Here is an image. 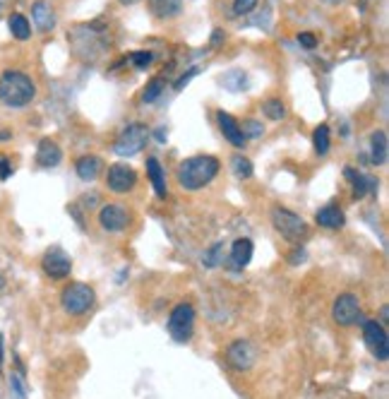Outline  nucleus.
<instances>
[{"label":"nucleus","mask_w":389,"mask_h":399,"mask_svg":"<svg viewBox=\"0 0 389 399\" xmlns=\"http://www.w3.org/2000/svg\"><path fill=\"white\" fill-rule=\"evenodd\" d=\"M41 270H44V275L50 277V279L60 281V279H65V277H70V272H73V257H70L63 248H50L44 252V257H41Z\"/></svg>","instance_id":"obj_10"},{"label":"nucleus","mask_w":389,"mask_h":399,"mask_svg":"<svg viewBox=\"0 0 389 399\" xmlns=\"http://www.w3.org/2000/svg\"><path fill=\"white\" fill-rule=\"evenodd\" d=\"M332 317L339 327H351L361 320V299L351 291L346 294H339L332 306Z\"/></svg>","instance_id":"obj_7"},{"label":"nucleus","mask_w":389,"mask_h":399,"mask_svg":"<svg viewBox=\"0 0 389 399\" xmlns=\"http://www.w3.org/2000/svg\"><path fill=\"white\" fill-rule=\"evenodd\" d=\"M146 142H149V128H146L144 123H130L128 128L115 138L113 151L118 156H123V159H128V156L140 154V151L146 147Z\"/></svg>","instance_id":"obj_4"},{"label":"nucleus","mask_w":389,"mask_h":399,"mask_svg":"<svg viewBox=\"0 0 389 399\" xmlns=\"http://www.w3.org/2000/svg\"><path fill=\"white\" fill-rule=\"evenodd\" d=\"M305 257H307L305 248H296V250H291L289 262H291V265H303V262H305Z\"/></svg>","instance_id":"obj_35"},{"label":"nucleus","mask_w":389,"mask_h":399,"mask_svg":"<svg viewBox=\"0 0 389 399\" xmlns=\"http://www.w3.org/2000/svg\"><path fill=\"white\" fill-rule=\"evenodd\" d=\"M343 176H346L348 183L353 185V195H356V200L366 198L368 190H370V193H375V190H377V180L372 178V176H363V174H358V171H353V169H343Z\"/></svg>","instance_id":"obj_19"},{"label":"nucleus","mask_w":389,"mask_h":399,"mask_svg":"<svg viewBox=\"0 0 389 399\" xmlns=\"http://www.w3.org/2000/svg\"><path fill=\"white\" fill-rule=\"evenodd\" d=\"M146 178H149L156 198L164 200L166 195H169V190H166V171L156 156H149V159H146Z\"/></svg>","instance_id":"obj_16"},{"label":"nucleus","mask_w":389,"mask_h":399,"mask_svg":"<svg viewBox=\"0 0 389 399\" xmlns=\"http://www.w3.org/2000/svg\"><path fill=\"white\" fill-rule=\"evenodd\" d=\"M37 97V84L22 70H5L0 75V104L8 109H24Z\"/></svg>","instance_id":"obj_2"},{"label":"nucleus","mask_w":389,"mask_h":399,"mask_svg":"<svg viewBox=\"0 0 389 399\" xmlns=\"http://www.w3.org/2000/svg\"><path fill=\"white\" fill-rule=\"evenodd\" d=\"M166 89V80L164 77H154L149 84L144 87V92H142V101L144 104H151V101H156L161 97V92Z\"/></svg>","instance_id":"obj_27"},{"label":"nucleus","mask_w":389,"mask_h":399,"mask_svg":"<svg viewBox=\"0 0 389 399\" xmlns=\"http://www.w3.org/2000/svg\"><path fill=\"white\" fill-rule=\"evenodd\" d=\"M12 176V161L0 156V180H8Z\"/></svg>","instance_id":"obj_34"},{"label":"nucleus","mask_w":389,"mask_h":399,"mask_svg":"<svg viewBox=\"0 0 389 399\" xmlns=\"http://www.w3.org/2000/svg\"><path fill=\"white\" fill-rule=\"evenodd\" d=\"M216 123H219V130L224 133V138L229 140L234 147H238V149L245 147L247 140H245L243 130H240V123L234 118V115L226 113V111H219V113H216Z\"/></svg>","instance_id":"obj_13"},{"label":"nucleus","mask_w":389,"mask_h":399,"mask_svg":"<svg viewBox=\"0 0 389 399\" xmlns=\"http://www.w3.org/2000/svg\"><path fill=\"white\" fill-rule=\"evenodd\" d=\"M298 44H301L303 48L312 50L317 46V37H315V34H310V32H301V34H298Z\"/></svg>","instance_id":"obj_33"},{"label":"nucleus","mask_w":389,"mask_h":399,"mask_svg":"<svg viewBox=\"0 0 389 399\" xmlns=\"http://www.w3.org/2000/svg\"><path fill=\"white\" fill-rule=\"evenodd\" d=\"M146 5L156 19H173L183 12V0H146Z\"/></svg>","instance_id":"obj_18"},{"label":"nucleus","mask_w":389,"mask_h":399,"mask_svg":"<svg viewBox=\"0 0 389 399\" xmlns=\"http://www.w3.org/2000/svg\"><path fill=\"white\" fill-rule=\"evenodd\" d=\"M8 27H10V34H12L17 41H27L32 37V22L24 17L22 12H12L8 19Z\"/></svg>","instance_id":"obj_23"},{"label":"nucleus","mask_w":389,"mask_h":399,"mask_svg":"<svg viewBox=\"0 0 389 399\" xmlns=\"http://www.w3.org/2000/svg\"><path fill=\"white\" fill-rule=\"evenodd\" d=\"M130 224V212L120 205H104L99 212V226L108 234H120Z\"/></svg>","instance_id":"obj_12"},{"label":"nucleus","mask_w":389,"mask_h":399,"mask_svg":"<svg viewBox=\"0 0 389 399\" xmlns=\"http://www.w3.org/2000/svg\"><path fill=\"white\" fill-rule=\"evenodd\" d=\"M106 185H108L111 193L125 195L137 185V174L128 164H113L108 169V174H106Z\"/></svg>","instance_id":"obj_11"},{"label":"nucleus","mask_w":389,"mask_h":399,"mask_svg":"<svg viewBox=\"0 0 389 399\" xmlns=\"http://www.w3.org/2000/svg\"><path fill=\"white\" fill-rule=\"evenodd\" d=\"M330 125H317L315 133H312V147H315V151L320 156H325L327 151H330Z\"/></svg>","instance_id":"obj_24"},{"label":"nucleus","mask_w":389,"mask_h":399,"mask_svg":"<svg viewBox=\"0 0 389 399\" xmlns=\"http://www.w3.org/2000/svg\"><path fill=\"white\" fill-rule=\"evenodd\" d=\"M130 60H133V65L137 70H146V68H151V63H154V55H151L149 50H135V53L130 55Z\"/></svg>","instance_id":"obj_30"},{"label":"nucleus","mask_w":389,"mask_h":399,"mask_svg":"<svg viewBox=\"0 0 389 399\" xmlns=\"http://www.w3.org/2000/svg\"><path fill=\"white\" fill-rule=\"evenodd\" d=\"M10 399H27V387H24L22 373L15 371L10 375Z\"/></svg>","instance_id":"obj_29"},{"label":"nucleus","mask_w":389,"mask_h":399,"mask_svg":"<svg viewBox=\"0 0 389 399\" xmlns=\"http://www.w3.org/2000/svg\"><path fill=\"white\" fill-rule=\"evenodd\" d=\"M370 154H372V164L375 166L387 164V133L385 130H375V133L370 135Z\"/></svg>","instance_id":"obj_22"},{"label":"nucleus","mask_w":389,"mask_h":399,"mask_svg":"<svg viewBox=\"0 0 389 399\" xmlns=\"http://www.w3.org/2000/svg\"><path fill=\"white\" fill-rule=\"evenodd\" d=\"M197 73H200V70H197V68H190V70H188V73H185V75H180V77H178V82H175V89H183L185 84H188L190 80L195 77Z\"/></svg>","instance_id":"obj_36"},{"label":"nucleus","mask_w":389,"mask_h":399,"mask_svg":"<svg viewBox=\"0 0 389 399\" xmlns=\"http://www.w3.org/2000/svg\"><path fill=\"white\" fill-rule=\"evenodd\" d=\"M231 171H234V176H236V178H240V180L250 178V176L255 174L252 161L247 159V156H240V154H236L234 159H231Z\"/></svg>","instance_id":"obj_25"},{"label":"nucleus","mask_w":389,"mask_h":399,"mask_svg":"<svg viewBox=\"0 0 389 399\" xmlns=\"http://www.w3.org/2000/svg\"><path fill=\"white\" fill-rule=\"evenodd\" d=\"M0 289H5V277L0 275Z\"/></svg>","instance_id":"obj_43"},{"label":"nucleus","mask_w":389,"mask_h":399,"mask_svg":"<svg viewBox=\"0 0 389 399\" xmlns=\"http://www.w3.org/2000/svg\"><path fill=\"white\" fill-rule=\"evenodd\" d=\"M97 301V291L84 281H73L60 294V306L68 315H84Z\"/></svg>","instance_id":"obj_3"},{"label":"nucleus","mask_w":389,"mask_h":399,"mask_svg":"<svg viewBox=\"0 0 389 399\" xmlns=\"http://www.w3.org/2000/svg\"><path fill=\"white\" fill-rule=\"evenodd\" d=\"M75 171H77L79 180L92 183V180L99 176V171H101V159H99V156H94V154L79 156V159L75 161Z\"/></svg>","instance_id":"obj_20"},{"label":"nucleus","mask_w":389,"mask_h":399,"mask_svg":"<svg viewBox=\"0 0 389 399\" xmlns=\"http://www.w3.org/2000/svg\"><path fill=\"white\" fill-rule=\"evenodd\" d=\"M252 252H255V245H252L250 239H238L234 245H231V262L236 267H247L252 260Z\"/></svg>","instance_id":"obj_21"},{"label":"nucleus","mask_w":389,"mask_h":399,"mask_svg":"<svg viewBox=\"0 0 389 399\" xmlns=\"http://www.w3.org/2000/svg\"><path fill=\"white\" fill-rule=\"evenodd\" d=\"M3 361H5V340L0 335V375H3Z\"/></svg>","instance_id":"obj_37"},{"label":"nucleus","mask_w":389,"mask_h":399,"mask_svg":"<svg viewBox=\"0 0 389 399\" xmlns=\"http://www.w3.org/2000/svg\"><path fill=\"white\" fill-rule=\"evenodd\" d=\"M240 130H243L245 140H250V138H260V135L265 133V128H262V123H260V120H255V118H247V120H243V125H240Z\"/></svg>","instance_id":"obj_31"},{"label":"nucleus","mask_w":389,"mask_h":399,"mask_svg":"<svg viewBox=\"0 0 389 399\" xmlns=\"http://www.w3.org/2000/svg\"><path fill=\"white\" fill-rule=\"evenodd\" d=\"M315 221H317V226H322V229L336 231V229H341V226L346 224V216H343L339 205H325L322 210H317Z\"/></svg>","instance_id":"obj_17"},{"label":"nucleus","mask_w":389,"mask_h":399,"mask_svg":"<svg viewBox=\"0 0 389 399\" xmlns=\"http://www.w3.org/2000/svg\"><path fill=\"white\" fill-rule=\"evenodd\" d=\"M195 332V308L190 303H178L169 315V335L173 342L185 344L193 340Z\"/></svg>","instance_id":"obj_6"},{"label":"nucleus","mask_w":389,"mask_h":399,"mask_svg":"<svg viewBox=\"0 0 389 399\" xmlns=\"http://www.w3.org/2000/svg\"><path fill=\"white\" fill-rule=\"evenodd\" d=\"M221 39H224V32H221V29H216V32L211 34V46H216V44H219Z\"/></svg>","instance_id":"obj_38"},{"label":"nucleus","mask_w":389,"mask_h":399,"mask_svg":"<svg viewBox=\"0 0 389 399\" xmlns=\"http://www.w3.org/2000/svg\"><path fill=\"white\" fill-rule=\"evenodd\" d=\"M226 361H229V366L234 368V371H238V373L250 371V368L255 366V361H257L255 344L247 342V340L231 342V344L226 346Z\"/></svg>","instance_id":"obj_9"},{"label":"nucleus","mask_w":389,"mask_h":399,"mask_svg":"<svg viewBox=\"0 0 389 399\" xmlns=\"http://www.w3.org/2000/svg\"><path fill=\"white\" fill-rule=\"evenodd\" d=\"M221 257H224V243H214L209 250L202 255V265L209 267V270H214V267L221 265Z\"/></svg>","instance_id":"obj_28"},{"label":"nucleus","mask_w":389,"mask_h":399,"mask_svg":"<svg viewBox=\"0 0 389 399\" xmlns=\"http://www.w3.org/2000/svg\"><path fill=\"white\" fill-rule=\"evenodd\" d=\"M363 340H366L368 349L372 351V356L377 361H387L389 358V337L382 322L377 320H366L363 322Z\"/></svg>","instance_id":"obj_8"},{"label":"nucleus","mask_w":389,"mask_h":399,"mask_svg":"<svg viewBox=\"0 0 389 399\" xmlns=\"http://www.w3.org/2000/svg\"><path fill=\"white\" fill-rule=\"evenodd\" d=\"M0 140H10V133H8V130H0Z\"/></svg>","instance_id":"obj_42"},{"label":"nucleus","mask_w":389,"mask_h":399,"mask_svg":"<svg viewBox=\"0 0 389 399\" xmlns=\"http://www.w3.org/2000/svg\"><path fill=\"white\" fill-rule=\"evenodd\" d=\"M120 5H123V8H130V5H137L140 0H118Z\"/></svg>","instance_id":"obj_41"},{"label":"nucleus","mask_w":389,"mask_h":399,"mask_svg":"<svg viewBox=\"0 0 389 399\" xmlns=\"http://www.w3.org/2000/svg\"><path fill=\"white\" fill-rule=\"evenodd\" d=\"M387 320H389V308L382 306L380 308V322H382V325H387Z\"/></svg>","instance_id":"obj_39"},{"label":"nucleus","mask_w":389,"mask_h":399,"mask_svg":"<svg viewBox=\"0 0 389 399\" xmlns=\"http://www.w3.org/2000/svg\"><path fill=\"white\" fill-rule=\"evenodd\" d=\"M272 224H274V229L279 231L286 241H291V243H301L307 236V224L296 212L286 210V207H274V210H272Z\"/></svg>","instance_id":"obj_5"},{"label":"nucleus","mask_w":389,"mask_h":399,"mask_svg":"<svg viewBox=\"0 0 389 399\" xmlns=\"http://www.w3.org/2000/svg\"><path fill=\"white\" fill-rule=\"evenodd\" d=\"M262 113H265V118L269 120H281L286 115V106L281 99H267L265 104H262Z\"/></svg>","instance_id":"obj_26"},{"label":"nucleus","mask_w":389,"mask_h":399,"mask_svg":"<svg viewBox=\"0 0 389 399\" xmlns=\"http://www.w3.org/2000/svg\"><path fill=\"white\" fill-rule=\"evenodd\" d=\"M32 22L39 32L48 34L55 29V12H53V5L46 3V0H37L32 5Z\"/></svg>","instance_id":"obj_15"},{"label":"nucleus","mask_w":389,"mask_h":399,"mask_svg":"<svg viewBox=\"0 0 389 399\" xmlns=\"http://www.w3.org/2000/svg\"><path fill=\"white\" fill-rule=\"evenodd\" d=\"M63 161V149L58 147V142L50 138H44L37 147V164L41 169H55Z\"/></svg>","instance_id":"obj_14"},{"label":"nucleus","mask_w":389,"mask_h":399,"mask_svg":"<svg viewBox=\"0 0 389 399\" xmlns=\"http://www.w3.org/2000/svg\"><path fill=\"white\" fill-rule=\"evenodd\" d=\"M154 135H156V140H159V142H161V145H164V142H166V133H164V130H156V133H154Z\"/></svg>","instance_id":"obj_40"},{"label":"nucleus","mask_w":389,"mask_h":399,"mask_svg":"<svg viewBox=\"0 0 389 399\" xmlns=\"http://www.w3.org/2000/svg\"><path fill=\"white\" fill-rule=\"evenodd\" d=\"M219 159L211 154H197L180 161L178 166V183L183 190H202L219 176Z\"/></svg>","instance_id":"obj_1"},{"label":"nucleus","mask_w":389,"mask_h":399,"mask_svg":"<svg viewBox=\"0 0 389 399\" xmlns=\"http://www.w3.org/2000/svg\"><path fill=\"white\" fill-rule=\"evenodd\" d=\"M255 8H257V0H234V15H238V17L250 15Z\"/></svg>","instance_id":"obj_32"}]
</instances>
